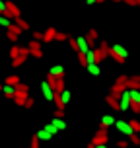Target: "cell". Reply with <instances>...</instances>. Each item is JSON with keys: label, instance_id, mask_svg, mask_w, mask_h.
<instances>
[{"label": "cell", "instance_id": "obj_1", "mask_svg": "<svg viewBox=\"0 0 140 148\" xmlns=\"http://www.w3.org/2000/svg\"><path fill=\"white\" fill-rule=\"evenodd\" d=\"M107 57H111V59L115 60V62H119V64H125L126 57H128V51H126V47H123V45H111Z\"/></svg>", "mask_w": 140, "mask_h": 148}, {"label": "cell", "instance_id": "obj_2", "mask_svg": "<svg viewBox=\"0 0 140 148\" xmlns=\"http://www.w3.org/2000/svg\"><path fill=\"white\" fill-rule=\"evenodd\" d=\"M109 129H101L99 127V131L94 134V138H92V144H107L109 142V133H107Z\"/></svg>", "mask_w": 140, "mask_h": 148}, {"label": "cell", "instance_id": "obj_3", "mask_svg": "<svg viewBox=\"0 0 140 148\" xmlns=\"http://www.w3.org/2000/svg\"><path fill=\"white\" fill-rule=\"evenodd\" d=\"M27 49H29V55H33L35 59H43V49H41V41H37V39H31L29 45H27Z\"/></svg>", "mask_w": 140, "mask_h": 148}, {"label": "cell", "instance_id": "obj_4", "mask_svg": "<svg viewBox=\"0 0 140 148\" xmlns=\"http://www.w3.org/2000/svg\"><path fill=\"white\" fill-rule=\"evenodd\" d=\"M6 18H10V20H14V18H18V16H22V12H20V8L16 6L12 0H6Z\"/></svg>", "mask_w": 140, "mask_h": 148}, {"label": "cell", "instance_id": "obj_5", "mask_svg": "<svg viewBox=\"0 0 140 148\" xmlns=\"http://www.w3.org/2000/svg\"><path fill=\"white\" fill-rule=\"evenodd\" d=\"M128 107H130V96H128V90H125L119 96V111H128Z\"/></svg>", "mask_w": 140, "mask_h": 148}, {"label": "cell", "instance_id": "obj_6", "mask_svg": "<svg viewBox=\"0 0 140 148\" xmlns=\"http://www.w3.org/2000/svg\"><path fill=\"white\" fill-rule=\"evenodd\" d=\"M41 92H43V97L47 99V101H53V99H55V90L49 86V82H47V80L41 82Z\"/></svg>", "mask_w": 140, "mask_h": 148}, {"label": "cell", "instance_id": "obj_7", "mask_svg": "<svg viewBox=\"0 0 140 148\" xmlns=\"http://www.w3.org/2000/svg\"><path fill=\"white\" fill-rule=\"evenodd\" d=\"M29 97V92H22V90H16V94H14V99L16 105H20V107H23V103H25V99Z\"/></svg>", "mask_w": 140, "mask_h": 148}, {"label": "cell", "instance_id": "obj_8", "mask_svg": "<svg viewBox=\"0 0 140 148\" xmlns=\"http://www.w3.org/2000/svg\"><path fill=\"white\" fill-rule=\"evenodd\" d=\"M76 47H78V51H80V53H86V51L92 49L89 43H88V39H86V35H78V37H76Z\"/></svg>", "mask_w": 140, "mask_h": 148}, {"label": "cell", "instance_id": "obj_9", "mask_svg": "<svg viewBox=\"0 0 140 148\" xmlns=\"http://www.w3.org/2000/svg\"><path fill=\"white\" fill-rule=\"evenodd\" d=\"M126 90V84H121V82H115V84H113V86H111V96L113 97H117L119 99V96H121V94H123V92H125Z\"/></svg>", "mask_w": 140, "mask_h": 148}, {"label": "cell", "instance_id": "obj_10", "mask_svg": "<svg viewBox=\"0 0 140 148\" xmlns=\"http://www.w3.org/2000/svg\"><path fill=\"white\" fill-rule=\"evenodd\" d=\"M115 127H117V131H119V133L126 134V136L132 133V129L128 127V123H126V121H115Z\"/></svg>", "mask_w": 140, "mask_h": 148}, {"label": "cell", "instance_id": "obj_11", "mask_svg": "<svg viewBox=\"0 0 140 148\" xmlns=\"http://www.w3.org/2000/svg\"><path fill=\"white\" fill-rule=\"evenodd\" d=\"M49 74H51V76H55V78H62V76H64V66L55 64V66L49 68Z\"/></svg>", "mask_w": 140, "mask_h": 148}, {"label": "cell", "instance_id": "obj_12", "mask_svg": "<svg viewBox=\"0 0 140 148\" xmlns=\"http://www.w3.org/2000/svg\"><path fill=\"white\" fill-rule=\"evenodd\" d=\"M115 121H117V119L113 117V115H103V117H101V129H109V127H113L115 125Z\"/></svg>", "mask_w": 140, "mask_h": 148}, {"label": "cell", "instance_id": "obj_13", "mask_svg": "<svg viewBox=\"0 0 140 148\" xmlns=\"http://www.w3.org/2000/svg\"><path fill=\"white\" fill-rule=\"evenodd\" d=\"M27 57H29V55H23V53H20V55H18V57H14V59H12V66H14V68L22 66L23 62H25V60H27Z\"/></svg>", "mask_w": 140, "mask_h": 148}, {"label": "cell", "instance_id": "obj_14", "mask_svg": "<svg viewBox=\"0 0 140 148\" xmlns=\"http://www.w3.org/2000/svg\"><path fill=\"white\" fill-rule=\"evenodd\" d=\"M86 39H88L89 47L94 49V47H96V41H97V39H99V33H97L96 29H89V33H88V35H86Z\"/></svg>", "mask_w": 140, "mask_h": 148}, {"label": "cell", "instance_id": "obj_15", "mask_svg": "<svg viewBox=\"0 0 140 148\" xmlns=\"http://www.w3.org/2000/svg\"><path fill=\"white\" fill-rule=\"evenodd\" d=\"M55 33H57V29L55 27H49V29L43 31V39L41 41H45V43H49V41H55Z\"/></svg>", "mask_w": 140, "mask_h": 148}, {"label": "cell", "instance_id": "obj_16", "mask_svg": "<svg viewBox=\"0 0 140 148\" xmlns=\"http://www.w3.org/2000/svg\"><path fill=\"white\" fill-rule=\"evenodd\" d=\"M86 70H88L92 76H99V74H101V68H99L97 62H89V64H86Z\"/></svg>", "mask_w": 140, "mask_h": 148}, {"label": "cell", "instance_id": "obj_17", "mask_svg": "<svg viewBox=\"0 0 140 148\" xmlns=\"http://www.w3.org/2000/svg\"><path fill=\"white\" fill-rule=\"evenodd\" d=\"M14 23H16V25H18V27H20L22 31H27V29H29V23L25 22V20H23L22 16H18V18H14Z\"/></svg>", "mask_w": 140, "mask_h": 148}, {"label": "cell", "instance_id": "obj_18", "mask_svg": "<svg viewBox=\"0 0 140 148\" xmlns=\"http://www.w3.org/2000/svg\"><path fill=\"white\" fill-rule=\"evenodd\" d=\"M2 94H4V97H8V99H12L16 94V88L14 86H8V84H4L2 86Z\"/></svg>", "mask_w": 140, "mask_h": 148}, {"label": "cell", "instance_id": "obj_19", "mask_svg": "<svg viewBox=\"0 0 140 148\" xmlns=\"http://www.w3.org/2000/svg\"><path fill=\"white\" fill-rule=\"evenodd\" d=\"M105 101H107V105H109L113 111H119V99H117V97H113V96L109 94V96L105 97Z\"/></svg>", "mask_w": 140, "mask_h": 148}, {"label": "cell", "instance_id": "obj_20", "mask_svg": "<svg viewBox=\"0 0 140 148\" xmlns=\"http://www.w3.org/2000/svg\"><path fill=\"white\" fill-rule=\"evenodd\" d=\"M4 84H8V86H18L20 84V76H16V74H10V76H6L4 78Z\"/></svg>", "mask_w": 140, "mask_h": 148}, {"label": "cell", "instance_id": "obj_21", "mask_svg": "<svg viewBox=\"0 0 140 148\" xmlns=\"http://www.w3.org/2000/svg\"><path fill=\"white\" fill-rule=\"evenodd\" d=\"M126 90H140V82L134 80L132 76H128L126 78Z\"/></svg>", "mask_w": 140, "mask_h": 148}, {"label": "cell", "instance_id": "obj_22", "mask_svg": "<svg viewBox=\"0 0 140 148\" xmlns=\"http://www.w3.org/2000/svg\"><path fill=\"white\" fill-rule=\"evenodd\" d=\"M59 96H60V101H62V105H66V103H70V92H68L66 88L62 90V92H59Z\"/></svg>", "mask_w": 140, "mask_h": 148}, {"label": "cell", "instance_id": "obj_23", "mask_svg": "<svg viewBox=\"0 0 140 148\" xmlns=\"http://www.w3.org/2000/svg\"><path fill=\"white\" fill-rule=\"evenodd\" d=\"M53 125L57 127V129H59V131H64V129H66V123H64V119H60V117H55L51 121Z\"/></svg>", "mask_w": 140, "mask_h": 148}, {"label": "cell", "instance_id": "obj_24", "mask_svg": "<svg viewBox=\"0 0 140 148\" xmlns=\"http://www.w3.org/2000/svg\"><path fill=\"white\" fill-rule=\"evenodd\" d=\"M53 90H55L57 94L64 90V76H62V78H57V80H55V86H53Z\"/></svg>", "mask_w": 140, "mask_h": 148}, {"label": "cell", "instance_id": "obj_25", "mask_svg": "<svg viewBox=\"0 0 140 148\" xmlns=\"http://www.w3.org/2000/svg\"><path fill=\"white\" fill-rule=\"evenodd\" d=\"M128 96L132 103H140V90H128Z\"/></svg>", "mask_w": 140, "mask_h": 148}, {"label": "cell", "instance_id": "obj_26", "mask_svg": "<svg viewBox=\"0 0 140 148\" xmlns=\"http://www.w3.org/2000/svg\"><path fill=\"white\" fill-rule=\"evenodd\" d=\"M37 138H39V140H51L53 136L49 133H47V131H45V129H41V131H37V134H35Z\"/></svg>", "mask_w": 140, "mask_h": 148}, {"label": "cell", "instance_id": "obj_27", "mask_svg": "<svg viewBox=\"0 0 140 148\" xmlns=\"http://www.w3.org/2000/svg\"><path fill=\"white\" fill-rule=\"evenodd\" d=\"M43 129H45V131H47V133H49V134H51V136H55V134L59 133V129H57V127L53 125V123H47V125H45Z\"/></svg>", "mask_w": 140, "mask_h": 148}, {"label": "cell", "instance_id": "obj_28", "mask_svg": "<svg viewBox=\"0 0 140 148\" xmlns=\"http://www.w3.org/2000/svg\"><path fill=\"white\" fill-rule=\"evenodd\" d=\"M128 127L132 129V133H140V123L136 119H130V121H128Z\"/></svg>", "mask_w": 140, "mask_h": 148}, {"label": "cell", "instance_id": "obj_29", "mask_svg": "<svg viewBox=\"0 0 140 148\" xmlns=\"http://www.w3.org/2000/svg\"><path fill=\"white\" fill-rule=\"evenodd\" d=\"M128 142H132V144H136V146H138V144H140L138 133H130V134H128Z\"/></svg>", "mask_w": 140, "mask_h": 148}, {"label": "cell", "instance_id": "obj_30", "mask_svg": "<svg viewBox=\"0 0 140 148\" xmlns=\"http://www.w3.org/2000/svg\"><path fill=\"white\" fill-rule=\"evenodd\" d=\"M55 41H68V33L57 31V33H55Z\"/></svg>", "mask_w": 140, "mask_h": 148}, {"label": "cell", "instance_id": "obj_31", "mask_svg": "<svg viewBox=\"0 0 140 148\" xmlns=\"http://www.w3.org/2000/svg\"><path fill=\"white\" fill-rule=\"evenodd\" d=\"M10 23H12V20H10V18H6L4 14H0V25H2V27H8Z\"/></svg>", "mask_w": 140, "mask_h": 148}, {"label": "cell", "instance_id": "obj_32", "mask_svg": "<svg viewBox=\"0 0 140 148\" xmlns=\"http://www.w3.org/2000/svg\"><path fill=\"white\" fill-rule=\"evenodd\" d=\"M6 37L8 39H10V41H12V43H16V41H18V33H14V31H10V29H6Z\"/></svg>", "mask_w": 140, "mask_h": 148}, {"label": "cell", "instance_id": "obj_33", "mask_svg": "<svg viewBox=\"0 0 140 148\" xmlns=\"http://www.w3.org/2000/svg\"><path fill=\"white\" fill-rule=\"evenodd\" d=\"M78 62L86 68V64H88V60H86V53H80V51H78Z\"/></svg>", "mask_w": 140, "mask_h": 148}, {"label": "cell", "instance_id": "obj_34", "mask_svg": "<svg viewBox=\"0 0 140 148\" xmlns=\"http://www.w3.org/2000/svg\"><path fill=\"white\" fill-rule=\"evenodd\" d=\"M18 55H20V45H14V47L10 49V57L14 59V57H18Z\"/></svg>", "mask_w": 140, "mask_h": 148}, {"label": "cell", "instance_id": "obj_35", "mask_svg": "<svg viewBox=\"0 0 140 148\" xmlns=\"http://www.w3.org/2000/svg\"><path fill=\"white\" fill-rule=\"evenodd\" d=\"M39 144H41V140H39L37 136H33V138H31V144H29V148H39Z\"/></svg>", "mask_w": 140, "mask_h": 148}, {"label": "cell", "instance_id": "obj_36", "mask_svg": "<svg viewBox=\"0 0 140 148\" xmlns=\"http://www.w3.org/2000/svg\"><path fill=\"white\" fill-rule=\"evenodd\" d=\"M16 90H22V92H29V86H27V84H22V82H20V84L16 86Z\"/></svg>", "mask_w": 140, "mask_h": 148}, {"label": "cell", "instance_id": "obj_37", "mask_svg": "<svg viewBox=\"0 0 140 148\" xmlns=\"http://www.w3.org/2000/svg\"><path fill=\"white\" fill-rule=\"evenodd\" d=\"M33 105H35V99H33V97H27L25 103H23V107H33Z\"/></svg>", "mask_w": 140, "mask_h": 148}, {"label": "cell", "instance_id": "obj_38", "mask_svg": "<svg viewBox=\"0 0 140 148\" xmlns=\"http://www.w3.org/2000/svg\"><path fill=\"white\" fill-rule=\"evenodd\" d=\"M68 43H70V47H72L74 51L78 53V47H76V39H74V37H68Z\"/></svg>", "mask_w": 140, "mask_h": 148}, {"label": "cell", "instance_id": "obj_39", "mask_svg": "<svg viewBox=\"0 0 140 148\" xmlns=\"http://www.w3.org/2000/svg\"><path fill=\"white\" fill-rule=\"evenodd\" d=\"M0 14H6V0H0Z\"/></svg>", "mask_w": 140, "mask_h": 148}, {"label": "cell", "instance_id": "obj_40", "mask_svg": "<svg viewBox=\"0 0 140 148\" xmlns=\"http://www.w3.org/2000/svg\"><path fill=\"white\" fill-rule=\"evenodd\" d=\"M126 78H128L126 74H121V76H119V78H117L115 82H121V84H126Z\"/></svg>", "mask_w": 140, "mask_h": 148}, {"label": "cell", "instance_id": "obj_41", "mask_svg": "<svg viewBox=\"0 0 140 148\" xmlns=\"http://www.w3.org/2000/svg\"><path fill=\"white\" fill-rule=\"evenodd\" d=\"M33 39L41 41V39H43V33H41V31H33Z\"/></svg>", "mask_w": 140, "mask_h": 148}, {"label": "cell", "instance_id": "obj_42", "mask_svg": "<svg viewBox=\"0 0 140 148\" xmlns=\"http://www.w3.org/2000/svg\"><path fill=\"white\" fill-rule=\"evenodd\" d=\"M117 146L119 148H126L128 146V140H117Z\"/></svg>", "mask_w": 140, "mask_h": 148}, {"label": "cell", "instance_id": "obj_43", "mask_svg": "<svg viewBox=\"0 0 140 148\" xmlns=\"http://www.w3.org/2000/svg\"><path fill=\"white\" fill-rule=\"evenodd\" d=\"M55 117H60V119H64V109H57V111H55Z\"/></svg>", "mask_w": 140, "mask_h": 148}, {"label": "cell", "instance_id": "obj_44", "mask_svg": "<svg viewBox=\"0 0 140 148\" xmlns=\"http://www.w3.org/2000/svg\"><path fill=\"white\" fill-rule=\"evenodd\" d=\"M97 2H99V0H86V4H88V6H94V4H97Z\"/></svg>", "mask_w": 140, "mask_h": 148}, {"label": "cell", "instance_id": "obj_45", "mask_svg": "<svg viewBox=\"0 0 140 148\" xmlns=\"http://www.w3.org/2000/svg\"><path fill=\"white\" fill-rule=\"evenodd\" d=\"M2 86H4V84H2V82H0V92H2Z\"/></svg>", "mask_w": 140, "mask_h": 148}, {"label": "cell", "instance_id": "obj_46", "mask_svg": "<svg viewBox=\"0 0 140 148\" xmlns=\"http://www.w3.org/2000/svg\"><path fill=\"white\" fill-rule=\"evenodd\" d=\"M113 2H123V0H113Z\"/></svg>", "mask_w": 140, "mask_h": 148}, {"label": "cell", "instance_id": "obj_47", "mask_svg": "<svg viewBox=\"0 0 140 148\" xmlns=\"http://www.w3.org/2000/svg\"><path fill=\"white\" fill-rule=\"evenodd\" d=\"M99 2H105V0H99Z\"/></svg>", "mask_w": 140, "mask_h": 148}, {"label": "cell", "instance_id": "obj_48", "mask_svg": "<svg viewBox=\"0 0 140 148\" xmlns=\"http://www.w3.org/2000/svg\"><path fill=\"white\" fill-rule=\"evenodd\" d=\"M138 6H140V0H138Z\"/></svg>", "mask_w": 140, "mask_h": 148}, {"label": "cell", "instance_id": "obj_49", "mask_svg": "<svg viewBox=\"0 0 140 148\" xmlns=\"http://www.w3.org/2000/svg\"><path fill=\"white\" fill-rule=\"evenodd\" d=\"M138 109H140V103H138Z\"/></svg>", "mask_w": 140, "mask_h": 148}]
</instances>
